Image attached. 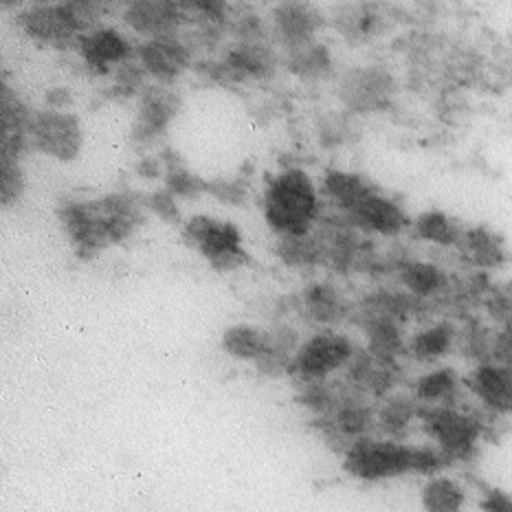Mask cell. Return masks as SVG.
I'll use <instances>...</instances> for the list:
<instances>
[{
  "mask_svg": "<svg viewBox=\"0 0 512 512\" xmlns=\"http://www.w3.org/2000/svg\"><path fill=\"white\" fill-rule=\"evenodd\" d=\"M359 137L356 117L348 113H326L319 119V139L324 146H341Z\"/></svg>",
  "mask_w": 512,
  "mask_h": 512,
  "instance_id": "e575fe53",
  "label": "cell"
},
{
  "mask_svg": "<svg viewBox=\"0 0 512 512\" xmlns=\"http://www.w3.org/2000/svg\"><path fill=\"white\" fill-rule=\"evenodd\" d=\"M161 172H163V165L159 159H154V157H143L137 163V174L143 178H159Z\"/></svg>",
  "mask_w": 512,
  "mask_h": 512,
  "instance_id": "bcb514c9",
  "label": "cell"
},
{
  "mask_svg": "<svg viewBox=\"0 0 512 512\" xmlns=\"http://www.w3.org/2000/svg\"><path fill=\"white\" fill-rule=\"evenodd\" d=\"M225 64L238 73L240 80H269L275 73L277 58L266 42H238L225 55Z\"/></svg>",
  "mask_w": 512,
  "mask_h": 512,
  "instance_id": "7402d4cb",
  "label": "cell"
},
{
  "mask_svg": "<svg viewBox=\"0 0 512 512\" xmlns=\"http://www.w3.org/2000/svg\"><path fill=\"white\" fill-rule=\"evenodd\" d=\"M374 192L376 189L359 174L328 170L324 176V194L343 211L345 218H348L352 211Z\"/></svg>",
  "mask_w": 512,
  "mask_h": 512,
  "instance_id": "d4e9b609",
  "label": "cell"
},
{
  "mask_svg": "<svg viewBox=\"0 0 512 512\" xmlns=\"http://www.w3.org/2000/svg\"><path fill=\"white\" fill-rule=\"evenodd\" d=\"M396 82L381 66H354L348 69L337 84L339 102L350 110V115L383 113L392 106Z\"/></svg>",
  "mask_w": 512,
  "mask_h": 512,
  "instance_id": "5b68a950",
  "label": "cell"
},
{
  "mask_svg": "<svg viewBox=\"0 0 512 512\" xmlns=\"http://www.w3.org/2000/svg\"><path fill=\"white\" fill-rule=\"evenodd\" d=\"M31 146L47 157L69 163L84 146V132L77 115L66 110H33L29 126Z\"/></svg>",
  "mask_w": 512,
  "mask_h": 512,
  "instance_id": "ba28073f",
  "label": "cell"
},
{
  "mask_svg": "<svg viewBox=\"0 0 512 512\" xmlns=\"http://www.w3.org/2000/svg\"><path fill=\"white\" fill-rule=\"evenodd\" d=\"M269 343V330L258 326L236 324L222 335V350L238 361H258Z\"/></svg>",
  "mask_w": 512,
  "mask_h": 512,
  "instance_id": "f546056e",
  "label": "cell"
},
{
  "mask_svg": "<svg viewBox=\"0 0 512 512\" xmlns=\"http://www.w3.org/2000/svg\"><path fill=\"white\" fill-rule=\"evenodd\" d=\"M367 335V352L387 363H398V356L407 352V341L403 337L398 321L374 319L363 324Z\"/></svg>",
  "mask_w": 512,
  "mask_h": 512,
  "instance_id": "83f0119b",
  "label": "cell"
},
{
  "mask_svg": "<svg viewBox=\"0 0 512 512\" xmlns=\"http://www.w3.org/2000/svg\"><path fill=\"white\" fill-rule=\"evenodd\" d=\"M339 29L343 36L350 38H367L370 33H374L376 25H378V16L374 11H370V7H348V14L339 16Z\"/></svg>",
  "mask_w": 512,
  "mask_h": 512,
  "instance_id": "8d00e7d4",
  "label": "cell"
},
{
  "mask_svg": "<svg viewBox=\"0 0 512 512\" xmlns=\"http://www.w3.org/2000/svg\"><path fill=\"white\" fill-rule=\"evenodd\" d=\"M398 280L405 286V291L409 295H414L418 299L442 295L447 293L449 288V275L444 273L440 266L420 260H409L400 264Z\"/></svg>",
  "mask_w": 512,
  "mask_h": 512,
  "instance_id": "cb8c5ba5",
  "label": "cell"
},
{
  "mask_svg": "<svg viewBox=\"0 0 512 512\" xmlns=\"http://www.w3.org/2000/svg\"><path fill=\"white\" fill-rule=\"evenodd\" d=\"M16 22L31 40L49 44L55 49H75L77 40L82 38L60 3L27 5L18 14Z\"/></svg>",
  "mask_w": 512,
  "mask_h": 512,
  "instance_id": "30bf717a",
  "label": "cell"
},
{
  "mask_svg": "<svg viewBox=\"0 0 512 512\" xmlns=\"http://www.w3.org/2000/svg\"><path fill=\"white\" fill-rule=\"evenodd\" d=\"M420 425L451 464L471 460L484 436V422L458 405L420 407Z\"/></svg>",
  "mask_w": 512,
  "mask_h": 512,
  "instance_id": "277c9868",
  "label": "cell"
},
{
  "mask_svg": "<svg viewBox=\"0 0 512 512\" xmlns=\"http://www.w3.org/2000/svg\"><path fill=\"white\" fill-rule=\"evenodd\" d=\"M207 192L227 205H242L247 200L249 189L242 181H214L207 183Z\"/></svg>",
  "mask_w": 512,
  "mask_h": 512,
  "instance_id": "60d3db41",
  "label": "cell"
},
{
  "mask_svg": "<svg viewBox=\"0 0 512 512\" xmlns=\"http://www.w3.org/2000/svg\"><path fill=\"white\" fill-rule=\"evenodd\" d=\"M460 392V376L453 367H436L422 374L414 383V398L420 407L455 405V396Z\"/></svg>",
  "mask_w": 512,
  "mask_h": 512,
  "instance_id": "4316f807",
  "label": "cell"
},
{
  "mask_svg": "<svg viewBox=\"0 0 512 512\" xmlns=\"http://www.w3.org/2000/svg\"><path fill=\"white\" fill-rule=\"evenodd\" d=\"M464 385L491 416H512V367L499 363L475 365Z\"/></svg>",
  "mask_w": 512,
  "mask_h": 512,
  "instance_id": "4fadbf2b",
  "label": "cell"
},
{
  "mask_svg": "<svg viewBox=\"0 0 512 512\" xmlns=\"http://www.w3.org/2000/svg\"><path fill=\"white\" fill-rule=\"evenodd\" d=\"M148 77L150 75L146 73V69H143L139 62L137 64L135 62H126V64L117 66V71H115L117 93L119 95H126V97H132V95H139L141 97V93L150 86V84H146Z\"/></svg>",
  "mask_w": 512,
  "mask_h": 512,
  "instance_id": "74e56055",
  "label": "cell"
},
{
  "mask_svg": "<svg viewBox=\"0 0 512 512\" xmlns=\"http://www.w3.org/2000/svg\"><path fill=\"white\" fill-rule=\"evenodd\" d=\"M302 299L306 315L319 326H337L350 315L348 299H345L339 288L332 286L330 282L310 284Z\"/></svg>",
  "mask_w": 512,
  "mask_h": 512,
  "instance_id": "ffe728a7",
  "label": "cell"
},
{
  "mask_svg": "<svg viewBox=\"0 0 512 512\" xmlns=\"http://www.w3.org/2000/svg\"><path fill=\"white\" fill-rule=\"evenodd\" d=\"M178 108H181V97L172 88L163 84H150L139 97V108L132 124V139L141 146L154 143L165 135V130L172 124Z\"/></svg>",
  "mask_w": 512,
  "mask_h": 512,
  "instance_id": "8fae6325",
  "label": "cell"
},
{
  "mask_svg": "<svg viewBox=\"0 0 512 512\" xmlns=\"http://www.w3.org/2000/svg\"><path fill=\"white\" fill-rule=\"evenodd\" d=\"M58 218L82 260L108 244L124 242L143 222V205L130 194H108L95 200H62Z\"/></svg>",
  "mask_w": 512,
  "mask_h": 512,
  "instance_id": "6da1fadb",
  "label": "cell"
},
{
  "mask_svg": "<svg viewBox=\"0 0 512 512\" xmlns=\"http://www.w3.org/2000/svg\"><path fill=\"white\" fill-rule=\"evenodd\" d=\"M398 383V363L376 359L370 352H356L348 363V385L367 398H387Z\"/></svg>",
  "mask_w": 512,
  "mask_h": 512,
  "instance_id": "ac0fdd59",
  "label": "cell"
},
{
  "mask_svg": "<svg viewBox=\"0 0 512 512\" xmlns=\"http://www.w3.org/2000/svg\"><path fill=\"white\" fill-rule=\"evenodd\" d=\"M33 110L22 102L14 88L0 86V161L20 163L22 152L31 146L29 126Z\"/></svg>",
  "mask_w": 512,
  "mask_h": 512,
  "instance_id": "5bb4252c",
  "label": "cell"
},
{
  "mask_svg": "<svg viewBox=\"0 0 512 512\" xmlns=\"http://www.w3.org/2000/svg\"><path fill=\"white\" fill-rule=\"evenodd\" d=\"M275 251L284 264L295 266V269H306V266L324 262V247H321L319 236L280 238Z\"/></svg>",
  "mask_w": 512,
  "mask_h": 512,
  "instance_id": "d6a6232c",
  "label": "cell"
},
{
  "mask_svg": "<svg viewBox=\"0 0 512 512\" xmlns=\"http://www.w3.org/2000/svg\"><path fill=\"white\" fill-rule=\"evenodd\" d=\"M0 200L9 207L18 203V198L25 192V174H22L20 163L16 161H0Z\"/></svg>",
  "mask_w": 512,
  "mask_h": 512,
  "instance_id": "f35d334b",
  "label": "cell"
},
{
  "mask_svg": "<svg viewBox=\"0 0 512 512\" xmlns=\"http://www.w3.org/2000/svg\"><path fill=\"white\" fill-rule=\"evenodd\" d=\"M493 339L495 330L471 321L464 330H458V348L475 365L493 363Z\"/></svg>",
  "mask_w": 512,
  "mask_h": 512,
  "instance_id": "836d02e7",
  "label": "cell"
},
{
  "mask_svg": "<svg viewBox=\"0 0 512 512\" xmlns=\"http://www.w3.org/2000/svg\"><path fill=\"white\" fill-rule=\"evenodd\" d=\"M414 233L420 240L442 244V247H451V244L458 247L464 229L458 225V222L451 220L447 214H442V211H438V209H431L416 218Z\"/></svg>",
  "mask_w": 512,
  "mask_h": 512,
  "instance_id": "1f68e13d",
  "label": "cell"
},
{
  "mask_svg": "<svg viewBox=\"0 0 512 512\" xmlns=\"http://www.w3.org/2000/svg\"><path fill=\"white\" fill-rule=\"evenodd\" d=\"M354 343L339 335V332H317L315 337L306 339L295 354L291 363V372L299 383H315V381H326V378L341 370V367H348V363L354 359Z\"/></svg>",
  "mask_w": 512,
  "mask_h": 512,
  "instance_id": "52a82bcc",
  "label": "cell"
},
{
  "mask_svg": "<svg viewBox=\"0 0 512 512\" xmlns=\"http://www.w3.org/2000/svg\"><path fill=\"white\" fill-rule=\"evenodd\" d=\"M458 249L462 258L475 269H497L508 260L504 240L486 227L464 229Z\"/></svg>",
  "mask_w": 512,
  "mask_h": 512,
  "instance_id": "d6986e66",
  "label": "cell"
},
{
  "mask_svg": "<svg viewBox=\"0 0 512 512\" xmlns=\"http://www.w3.org/2000/svg\"><path fill=\"white\" fill-rule=\"evenodd\" d=\"M451 460L436 444H407L389 438L367 436L350 444L343 453V469L363 482H383L407 473L438 475Z\"/></svg>",
  "mask_w": 512,
  "mask_h": 512,
  "instance_id": "7a4b0ae2",
  "label": "cell"
},
{
  "mask_svg": "<svg viewBox=\"0 0 512 512\" xmlns=\"http://www.w3.org/2000/svg\"><path fill=\"white\" fill-rule=\"evenodd\" d=\"M288 71L304 82L326 80L332 73V55L324 44H310L306 49L286 53Z\"/></svg>",
  "mask_w": 512,
  "mask_h": 512,
  "instance_id": "4dcf8cb0",
  "label": "cell"
},
{
  "mask_svg": "<svg viewBox=\"0 0 512 512\" xmlns=\"http://www.w3.org/2000/svg\"><path fill=\"white\" fill-rule=\"evenodd\" d=\"M319 216V196L304 170L291 168L277 174L264 192V218L280 238L310 236Z\"/></svg>",
  "mask_w": 512,
  "mask_h": 512,
  "instance_id": "3957f363",
  "label": "cell"
},
{
  "mask_svg": "<svg viewBox=\"0 0 512 512\" xmlns=\"http://www.w3.org/2000/svg\"><path fill=\"white\" fill-rule=\"evenodd\" d=\"M137 58L146 73L165 86L187 69L192 53L181 40H146L137 47Z\"/></svg>",
  "mask_w": 512,
  "mask_h": 512,
  "instance_id": "e0dca14e",
  "label": "cell"
},
{
  "mask_svg": "<svg viewBox=\"0 0 512 512\" xmlns=\"http://www.w3.org/2000/svg\"><path fill=\"white\" fill-rule=\"evenodd\" d=\"M420 504L425 512H464L466 491L447 475H433L422 488Z\"/></svg>",
  "mask_w": 512,
  "mask_h": 512,
  "instance_id": "f1b7e54d",
  "label": "cell"
},
{
  "mask_svg": "<svg viewBox=\"0 0 512 512\" xmlns=\"http://www.w3.org/2000/svg\"><path fill=\"white\" fill-rule=\"evenodd\" d=\"M480 506L484 512H512V495L499 491V488H491L484 493Z\"/></svg>",
  "mask_w": 512,
  "mask_h": 512,
  "instance_id": "ee69618b",
  "label": "cell"
},
{
  "mask_svg": "<svg viewBox=\"0 0 512 512\" xmlns=\"http://www.w3.org/2000/svg\"><path fill=\"white\" fill-rule=\"evenodd\" d=\"M345 220L354 227H361L365 231L387 238L398 236V233H403L409 227V216L405 214V209L396 200L383 196L378 189L372 196H367Z\"/></svg>",
  "mask_w": 512,
  "mask_h": 512,
  "instance_id": "2e32d148",
  "label": "cell"
},
{
  "mask_svg": "<svg viewBox=\"0 0 512 512\" xmlns=\"http://www.w3.org/2000/svg\"><path fill=\"white\" fill-rule=\"evenodd\" d=\"M165 189L174 198H198L203 192H207V183L200 181L196 174L183 168L181 161H168L165 168Z\"/></svg>",
  "mask_w": 512,
  "mask_h": 512,
  "instance_id": "d590c367",
  "label": "cell"
},
{
  "mask_svg": "<svg viewBox=\"0 0 512 512\" xmlns=\"http://www.w3.org/2000/svg\"><path fill=\"white\" fill-rule=\"evenodd\" d=\"M416 420H420V403L414 394L394 392L383 398L376 409V427L389 440H403Z\"/></svg>",
  "mask_w": 512,
  "mask_h": 512,
  "instance_id": "44dd1931",
  "label": "cell"
},
{
  "mask_svg": "<svg viewBox=\"0 0 512 512\" xmlns=\"http://www.w3.org/2000/svg\"><path fill=\"white\" fill-rule=\"evenodd\" d=\"M185 238L205 255L216 271H233L249 260L242 249L240 231L233 222L194 216L185 225Z\"/></svg>",
  "mask_w": 512,
  "mask_h": 512,
  "instance_id": "8992f818",
  "label": "cell"
},
{
  "mask_svg": "<svg viewBox=\"0 0 512 512\" xmlns=\"http://www.w3.org/2000/svg\"><path fill=\"white\" fill-rule=\"evenodd\" d=\"M47 104L51 110H64L73 104V95L69 88L58 86V88H51L47 93Z\"/></svg>",
  "mask_w": 512,
  "mask_h": 512,
  "instance_id": "f6af8a7d",
  "label": "cell"
},
{
  "mask_svg": "<svg viewBox=\"0 0 512 512\" xmlns=\"http://www.w3.org/2000/svg\"><path fill=\"white\" fill-rule=\"evenodd\" d=\"M299 335L297 330L291 326H275L269 330V343H266V350L260 356L255 365L262 374L269 376H280L291 370V363L299 350Z\"/></svg>",
  "mask_w": 512,
  "mask_h": 512,
  "instance_id": "484cf974",
  "label": "cell"
},
{
  "mask_svg": "<svg viewBox=\"0 0 512 512\" xmlns=\"http://www.w3.org/2000/svg\"><path fill=\"white\" fill-rule=\"evenodd\" d=\"M75 49L80 51L88 69L104 75L110 71V66L117 69V66L130 62L132 55H137V49L132 47L124 33L104 25L77 40Z\"/></svg>",
  "mask_w": 512,
  "mask_h": 512,
  "instance_id": "9a60e30c",
  "label": "cell"
},
{
  "mask_svg": "<svg viewBox=\"0 0 512 512\" xmlns=\"http://www.w3.org/2000/svg\"><path fill=\"white\" fill-rule=\"evenodd\" d=\"M486 310L497 324V328L512 326V293L508 291L491 293L486 299Z\"/></svg>",
  "mask_w": 512,
  "mask_h": 512,
  "instance_id": "b9f144b4",
  "label": "cell"
},
{
  "mask_svg": "<svg viewBox=\"0 0 512 512\" xmlns=\"http://www.w3.org/2000/svg\"><path fill=\"white\" fill-rule=\"evenodd\" d=\"M493 363L512 367V326L497 328L493 339Z\"/></svg>",
  "mask_w": 512,
  "mask_h": 512,
  "instance_id": "7bdbcfd3",
  "label": "cell"
},
{
  "mask_svg": "<svg viewBox=\"0 0 512 512\" xmlns=\"http://www.w3.org/2000/svg\"><path fill=\"white\" fill-rule=\"evenodd\" d=\"M126 25L146 40H178L187 20L183 3L170 0H135L124 5Z\"/></svg>",
  "mask_w": 512,
  "mask_h": 512,
  "instance_id": "9c48e42d",
  "label": "cell"
},
{
  "mask_svg": "<svg viewBox=\"0 0 512 512\" xmlns=\"http://www.w3.org/2000/svg\"><path fill=\"white\" fill-rule=\"evenodd\" d=\"M321 27H324V14L315 5L282 3L273 9V36L286 53L315 44Z\"/></svg>",
  "mask_w": 512,
  "mask_h": 512,
  "instance_id": "7c38bea8",
  "label": "cell"
},
{
  "mask_svg": "<svg viewBox=\"0 0 512 512\" xmlns=\"http://www.w3.org/2000/svg\"><path fill=\"white\" fill-rule=\"evenodd\" d=\"M154 214H157L161 220L170 222V225H178L181 222V209L176 205V198L168 192V189H157V192L148 196V205Z\"/></svg>",
  "mask_w": 512,
  "mask_h": 512,
  "instance_id": "ab89813d",
  "label": "cell"
},
{
  "mask_svg": "<svg viewBox=\"0 0 512 512\" xmlns=\"http://www.w3.org/2000/svg\"><path fill=\"white\" fill-rule=\"evenodd\" d=\"M458 345V328L449 321H438L418 330L407 341V354L418 363H436Z\"/></svg>",
  "mask_w": 512,
  "mask_h": 512,
  "instance_id": "603a6c76",
  "label": "cell"
}]
</instances>
